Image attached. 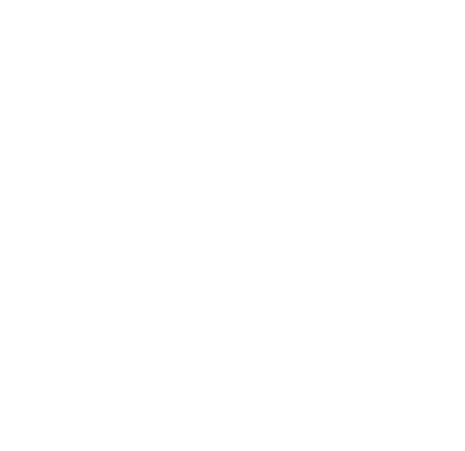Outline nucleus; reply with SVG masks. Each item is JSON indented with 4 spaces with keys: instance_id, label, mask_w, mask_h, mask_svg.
I'll use <instances>...</instances> for the list:
<instances>
[]
</instances>
